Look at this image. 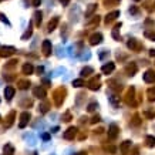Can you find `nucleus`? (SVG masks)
I'll return each instance as SVG.
<instances>
[{
	"label": "nucleus",
	"instance_id": "nucleus-11",
	"mask_svg": "<svg viewBox=\"0 0 155 155\" xmlns=\"http://www.w3.org/2000/svg\"><path fill=\"white\" fill-rule=\"evenodd\" d=\"M95 9H97V4H94V3H93V4H90V6H88V9H87V11H85V17H90L91 14L95 11Z\"/></svg>",
	"mask_w": 155,
	"mask_h": 155
},
{
	"label": "nucleus",
	"instance_id": "nucleus-8",
	"mask_svg": "<svg viewBox=\"0 0 155 155\" xmlns=\"http://www.w3.org/2000/svg\"><path fill=\"white\" fill-rule=\"evenodd\" d=\"M33 94H34L37 98H44L46 97V91L43 90V88H40V87H36V88L33 90Z\"/></svg>",
	"mask_w": 155,
	"mask_h": 155
},
{
	"label": "nucleus",
	"instance_id": "nucleus-2",
	"mask_svg": "<svg viewBox=\"0 0 155 155\" xmlns=\"http://www.w3.org/2000/svg\"><path fill=\"white\" fill-rule=\"evenodd\" d=\"M20 120H22V121L19 124V127H20V128H24L26 125H27V123H29V120H30V114H29V113H23L22 117H20Z\"/></svg>",
	"mask_w": 155,
	"mask_h": 155
},
{
	"label": "nucleus",
	"instance_id": "nucleus-25",
	"mask_svg": "<svg viewBox=\"0 0 155 155\" xmlns=\"http://www.w3.org/2000/svg\"><path fill=\"white\" fill-rule=\"evenodd\" d=\"M0 20H1V22H4L6 24H10V23H9V20H7V19H6V17H4V16H3L1 13H0Z\"/></svg>",
	"mask_w": 155,
	"mask_h": 155
},
{
	"label": "nucleus",
	"instance_id": "nucleus-13",
	"mask_svg": "<svg viewBox=\"0 0 155 155\" xmlns=\"http://www.w3.org/2000/svg\"><path fill=\"white\" fill-rule=\"evenodd\" d=\"M57 23H58V17H54V19L50 22V24H49V32H53V30L56 29Z\"/></svg>",
	"mask_w": 155,
	"mask_h": 155
},
{
	"label": "nucleus",
	"instance_id": "nucleus-27",
	"mask_svg": "<svg viewBox=\"0 0 155 155\" xmlns=\"http://www.w3.org/2000/svg\"><path fill=\"white\" fill-rule=\"evenodd\" d=\"M41 3V0H33V6H39Z\"/></svg>",
	"mask_w": 155,
	"mask_h": 155
},
{
	"label": "nucleus",
	"instance_id": "nucleus-6",
	"mask_svg": "<svg viewBox=\"0 0 155 155\" xmlns=\"http://www.w3.org/2000/svg\"><path fill=\"white\" fill-rule=\"evenodd\" d=\"M114 68H115V65H114V63H108V64H105V65H103V73L104 74H110V73H113L114 71Z\"/></svg>",
	"mask_w": 155,
	"mask_h": 155
},
{
	"label": "nucleus",
	"instance_id": "nucleus-1",
	"mask_svg": "<svg viewBox=\"0 0 155 155\" xmlns=\"http://www.w3.org/2000/svg\"><path fill=\"white\" fill-rule=\"evenodd\" d=\"M117 134H118V128H117V125H115V124L110 125V128H108V138L114 139L115 137H117Z\"/></svg>",
	"mask_w": 155,
	"mask_h": 155
},
{
	"label": "nucleus",
	"instance_id": "nucleus-18",
	"mask_svg": "<svg viewBox=\"0 0 155 155\" xmlns=\"http://www.w3.org/2000/svg\"><path fill=\"white\" fill-rule=\"evenodd\" d=\"M73 85L74 87H83V85H84V81H83V80H74Z\"/></svg>",
	"mask_w": 155,
	"mask_h": 155
},
{
	"label": "nucleus",
	"instance_id": "nucleus-17",
	"mask_svg": "<svg viewBox=\"0 0 155 155\" xmlns=\"http://www.w3.org/2000/svg\"><path fill=\"white\" fill-rule=\"evenodd\" d=\"M148 95H149L151 101H155V88H149L148 90Z\"/></svg>",
	"mask_w": 155,
	"mask_h": 155
},
{
	"label": "nucleus",
	"instance_id": "nucleus-15",
	"mask_svg": "<svg viewBox=\"0 0 155 155\" xmlns=\"http://www.w3.org/2000/svg\"><path fill=\"white\" fill-rule=\"evenodd\" d=\"M147 144L149 145V147H154V145H155V137L148 135V137H147Z\"/></svg>",
	"mask_w": 155,
	"mask_h": 155
},
{
	"label": "nucleus",
	"instance_id": "nucleus-7",
	"mask_svg": "<svg viewBox=\"0 0 155 155\" xmlns=\"http://www.w3.org/2000/svg\"><path fill=\"white\" fill-rule=\"evenodd\" d=\"M144 81L154 83L155 81V73L154 71H147V73L144 74Z\"/></svg>",
	"mask_w": 155,
	"mask_h": 155
},
{
	"label": "nucleus",
	"instance_id": "nucleus-31",
	"mask_svg": "<svg viewBox=\"0 0 155 155\" xmlns=\"http://www.w3.org/2000/svg\"><path fill=\"white\" fill-rule=\"evenodd\" d=\"M149 54H151L152 57H155V50H151V53H149Z\"/></svg>",
	"mask_w": 155,
	"mask_h": 155
},
{
	"label": "nucleus",
	"instance_id": "nucleus-9",
	"mask_svg": "<svg viewBox=\"0 0 155 155\" xmlns=\"http://www.w3.org/2000/svg\"><path fill=\"white\" fill-rule=\"evenodd\" d=\"M4 95L7 100H11L13 95H14V88L13 87H6V90H4Z\"/></svg>",
	"mask_w": 155,
	"mask_h": 155
},
{
	"label": "nucleus",
	"instance_id": "nucleus-12",
	"mask_svg": "<svg viewBox=\"0 0 155 155\" xmlns=\"http://www.w3.org/2000/svg\"><path fill=\"white\" fill-rule=\"evenodd\" d=\"M118 16H120V11H117V10H115V11H113V13H110V14L107 16L105 22H107V23H108V22H113V20H114L115 17H118Z\"/></svg>",
	"mask_w": 155,
	"mask_h": 155
},
{
	"label": "nucleus",
	"instance_id": "nucleus-4",
	"mask_svg": "<svg viewBox=\"0 0 155 155\" xmlns=\"http://www.w3.org/2000/svg\"><path fill=\"white\" fill-rule=\"evenodd\" d=\"M43 53H44L46 56H50V53H51V41L50 40L43 41Z\"/></svg>",
	"mask_w": 155,
	"mask_h": 155
},
{
	"label": "nucleus",
	"instance_id": "nucleus-26",
	"mask_svg": "<svg viewBox=\"0 0 155 155\" xmlns=\"http://www.w3.org/2000/svg\"><path fill=\"white\" fill-rule=\"evenodd\" d=\"M130 13H132V14H137V13H138V9H137V7H130Z\"/></svg>",
	"mask_w": 155,
	"mask_h": 155
},
{
	"label": "nucleus",
	"instance_id": "nucleus-22",
	"mask_svg": "<svg viewBox=\"0 0 155 155\" xmlns=\"http://www.w3.org/2000/svg\"><path fill=\"white\" fill-rule=\"evenodd\" d=\"M130 145H131V142H130V141H125V142L123 144V147H121V149H123V151H125V149H127V148L130 147Z\"/></svg>",
	"mask_w": 155,
	"mask_h": 155
},
{
	"label": "nucleus",
	"instance_id": "nucleus-21",
	"mask_svg": "<svg viewBox=\"0 0 155 155\" xmlns=\"http://www.w3.org/2000/svg\"><path fill=\"white\" fill-rule=\"evenodd\" d=\"M95 108H98V104L93 103V104H90V105H88V111H94Z\"/></svg>",
	"mask_w": 155,
	"mask_h": 155
},
{
	"label": "nucleus",
	"instance_id": "nucleus-3",
	"mask_svg": "<svg viewBox=\"0 0 155 155\" xmlns=\"http://www.w3.org/2000/svg\"><path fill=\"white\" fill-rule=\"evenodd\" d=\"M103 41V36L100 34V33H95V34H93L90 39V43L93 44V46H95V44H100Z\"/></svg>",
	"mask_w": 155,
	"mask_h": 155
},
{
	"label": "nucleus",
	"instance_id": "nucleus-20",
	"mask_svg": "<svg viewBox=\"0 0 155 155\" xmlns=\"http://www.w3.org/2000/svg\"><path fill=\"white\" fill-rule=\"evenodd\" d=\"M88 73H93V68H90V67H87V68H83V71H81L83 75H88Z\"/></svg>",
	"mask_w": 155,
	"mask_h": 155
},
{
	"label": "nucleus",
	"instance_id": "nucleus-28",
	"mask_svg": "<svg viewBox=\"0 0 155 155\" xmlns=\"http://www.w3.org/2000/svg\"><path fill=\"white\" fill-rule=\"evenodd\" d=\"M20 84H22V85H20V88H26L29 83H27V81H23V83H20Z\"/></svg>",
	"mask_w": 155,
	"mask_h": 155
},
{
	"label": "nucleus",
	"instance_id": "nucleus-14",
	"mask_svg": "<svg viewBox=\"0 0 155 155\" xmlns=\"http://www.w3.org/2000/svg\"><path fill=\"white\" fill-rule=\"evenodd\" d=\"M23 71H24V74H32L33 73V65L32 64H26L24 67H23Z\"/></svg>",
	"mask_w": 155,
	"mask_h": 155
},
{
	"label": "nucleus",
	"instance_id": "nucleus-23",
	"mask_svg": "<svg viewBox=\"0 0 155 155\" xmlns=\"http://www.w3.org/2000/svg\"><path fill=\"white\" fill-rule=\"evenodd\" d=\"M30 34H32V29H29V30L26 32V34H24V36H23V37H22V39H23V40H26L27 37H30Z\"/></svg>",
	"mask_w": 155,
	"mask_h": 155
},
{
	"label": "nucleus",
	"instance_id": "nucleus-19",
	"mask_svg": "<svg viewBox=\"0 0 155 155\" xmlns=\"http://www.w3.org/2000/svg\"><path fill=\"white\" fill-rule=\"evenodd\" d=\"M4 152H7V155H13V148H11V145H6V147H4Z\"/></svg>",
	"mask_w": 155,
	"mask_h": 155
},
{
	"label": "nucleus",
	"instance_id": "nucleus-32",
	"mask_svg": "<svg viewBox=\"0 0 155 155\" xmlns=\"http://www.w3.org/2000/svg\"><path fill=\"white\" fill-rule=\"evenodd\" d=\"M78 155H87V154H85V152H80V154H78Z\"/></svg>",
	"mask_w": 155,
	"mask_h": 155
},
{
	"label": "nucleus",
	"instance_id": "nucleus-33",
	"mask_svg": "<svg viewBox=\"0 0 155 155\" xmlns=\"http://www.w3.org/2000/svg\"><path fill=\"white\" fill-rule=\"evenodd\" d=\"M135 1H138V0H135Z\"/></svg>",
	"mask_w": 155,
	"mask_h": 155
},
{
	"label": "nucleus",
	"instance_id": "nucleus-10",
	"mask_svg": "<svg viewBox=\"0 0 155 155\" xmlns=\"http://www.w3.org/2000/svg\"><path fill=\"white\" fill-rule=\"evenodd\" d=\"M14 53V49L13 47H3L1 49V56H10Z\"/></svg>",
	"mask_w": 155,
	"mask_h": 155
},
{
	"label": "nucleus",
	"instance_id": "nucleus-16",
	"mask_svg": "<svg viewBox=\"0 0 155 155\" xmlns=\"http://www.w3.org/2000/svg\"><path fill=\"white\" fill-rule=\"evenodd\" d=\"M34 17H36V24L40 26V23H41V13H40V11H36V13H34Z\"/></svg>",
	"mask_w": 155,
	"mask_h": 155
},
{
	"label": "nucleus",
	"instance_id": "nucleus-30",
	"mask_svg": "<svg viewBox=\"0 0 155 155\" xmlns=\"http://www.w3.org/2000/svg\"><path fill=\"white\" fill-rule=\"evenodd\" d=\"M60 1H61V3H63V4H64V6H67V4H68V1H70V0H60Z\"/></svg>",
	"mask_w": 155,
	"mask_h": 155
},
{
	"label": "nucleus",
	"instance_id": "nucleus-5",
	"mask_svg": "<svg viewBox=\"0 0 155 155\" xmlns=\"http://www.w3.org/2000/svg\"><path fill=\"white\" fill-rule=\"evenodd\" d=\"M75 132H77V128L75 127H70L68 130L64 132V138L65 139H71L74 138V135H75Z\"/></svg>",
	"mask_w": 155,
	"mask_h": 155
},
{
	"label": "nucleus",
	"instance_id": "nucleus-24",
	"mask_svg": "<svg viewBox=\"0 0 155 155\" xmlns=\"http://www.w3.org/2000/svg\"><path fill=\"white\" fill-rule=\"evenodd\" d=\"M90 57H91V54H90V53H88V51H87V53H84V54H83V56H81V58H83V60H85V58L88 60V58H90Z\"/></svg>",
	"mask_w": 155,
	"mask_h": 155
},
{
	"label": "nucleus",
	"instance_id": "nucleus-29",
	"mask_svg": "<svg viewBox=\"0 0 155 155\" xmlns=\"http://www.w3.org/2000/svg\"><path fill=\"white\" fill-rule=\"evenodd\" d=\"M49 138H50L49 134H43V139H44V141H49Z\"/></svg>",
	"mask_w": 155,
	"mask_h": 155
}]
</instances>
